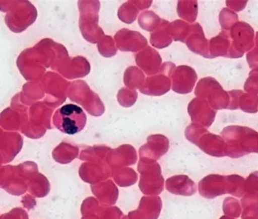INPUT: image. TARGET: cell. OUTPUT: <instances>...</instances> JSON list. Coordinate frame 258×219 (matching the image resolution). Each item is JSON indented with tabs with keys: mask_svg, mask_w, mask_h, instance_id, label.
Instances as JSON below:
<instances>
[{
	"mask_svg": "<svg viewBox=\"0 0 258 219\" xmlns=\"http://www.w3.org/2000/svg\"><path fill=\"white\" fill-rule=\"evenodd\" d=\"M254 41H255V44H256V46H257L258 48V32L255 34V38H254Z\"/></svg>",
	"mask_w": 258,
	"mask_h": 219,
	"instance_id": "e575fe53",
	"label": "cell"
},
{
	"mask_svg": "<svg viewBox=\"0 0 258 219\" xmlns=\"http://www.w3.org/2000/svg\"><path fill=\"white\" fill-rule=\"evenodd\" d=\"M197 147L200 148L207 155L214 157L225 156V142L222 137L208 132L204 134L197 142Z\"/></svg>",
	"mask_w": 258,
	"mask_h": 219,
	"instance_id": "4fadbf2b",
	"label": "cell"
},
{
	"mask_svg": "<svg viewBox=\"0 0 258 219\" xmlns=\"http://www.w3.org/2000/svg\"><path fill=\"white\" fill-rule=\"evenodd\" d=\"M171 23L168 21L162 20L160 26H158L155 31L151 35V43L156 49H164L167 48L171 43L173 42V39L169 33V26Z\"/></svg>",
	"mask_w": 258,
	"mask_h": 219,
	"instance_id": "e0dca14e",
	"label": "cell"
},
{
	"mask_svg": "<svg viewBox=\"0 0 258 219\" xmlns=\"http://www.w3.org/2000/svg\"><path fill=\"white\" fill-rule=\"evenodd\" d=\"M220 219H234V218H231V217H229V216H227V215H224V216H221V217H220Z\"/></svg>",
	"mask_w": 258,
	"mask_h": 219,
	"instance_id": "d590c367",
	"label": "cell"
},
{
	"mask_svg": "<svg viewBox=\"0 0 258 219\" xmlns=\"http://www.w3.org/2000/svg\"><path fill=\"white\" fill-rule=\"evenodd\" d=\"M194 92L198 98L205 99L216 111L228 109L229 94L222 89L220 83L214 78L201 79L198 82Z\"/></svg>",
	"mask_w": 258,
	"mask_h": 219,
	"instance_id": "3957f363",
	"label": "cell"
},
{
	"mask_svg": "<svg viewBox=\"0 0 258 219\" xmlns=\"http://www.w3.org/2000/svg\"><path fill=\"white\" fill-rule=\"evenodd\" d=\"M139 171L142 174L140 188L144 193L157 196L163 191L165 181L158 163L150 159L141 160Z\"/></svg>",
	"mask_w": 258,
	"mask_h": 219,
	"instance_id": "5b68a950",
	"label": "cell"
},
{
	"mask_svg": "<svg viewBox=\"0 0 258 219\" xmlns=\"http://www.w3.org/2000/svg\"><path fill=\"white\" fill-rule=\"evenodd\" d=\"M187 112L194 123L200 124L204 127H210L217 116V111L214 110L205 99L194 98L188 104Z\"/></svg>",
	"mask_w": 258,
	"mask_h": 219,
	"instance_id": "ba28073f",
	"label": "cell"
},
{
	"mask_svg": "<svg viewBox=\"0 0 258 219\" xmlns=\"http://www.w3.org/2000/svg\"><path fill=\"white\" fill-rule=\"evenodd\" d=\"M169 140L167 137L161 134L152 135L148 138V143L141 148L143 157H149L150 160H157L169 151Z\"/></svg>",
	"mask_w": 258,
	"mask_h": 219,
	"instance_id": "8fae6325",
	"label": "cell"
},
{
	"mask_svg": "<svg viewBox=\"0 0 258 219\" xmlns=\"http://www.w3.org/2000/svg\"><path fill=\"white\" fill-rule=\"evenodd\" d=\"M162 208V201L158 196L144 197L141 200L140 209L146 214L145 219H157Z\"/></svg>",
	"mask_w": 258,
	"mask_h": 219,
	"instance_id": "ac0fdd59",
	"label": "cell"
},
{
	"mask_svg": "<svg viewBox=\"0 0 258 219\" xmlns=\"http://www.w3.org/2000/svg\"><path fill=\"white\" fill-rule=\"evenodd\" d=\"M227 194L242 198L245 194V180L239 175L227 176Z\"/></svg>",
	"mask_w": 258,
	"mask_h": 219,
	"instance_id": "44dd1931",
	"label": "cell"
},
{
	"mask_svg": "<svg viewBox=\"0 0 258 219\" xmlns=\"http://www.w3.org/2000/svg\"><path fill=\"white\" fill-rule=\"evenodd\" d=\"M199 193L207 199H214L227 194V178L220 175H209L199 181Z\"/></svg>",
	"mask_w": 258,
	"mask_h": 219,
	"instance_id": "9c48e42d",
	"label": "cell"
},
{
	"mask_svg": "<svg viewBox=\"0 0 258 219\" xmlns=\"http://www.w3.org/2000/svg\"><path fill=\"white\" fill-rule=\"evenodd\" d=\"M225 142V155L240 158L248 154H258V132L240 125H230L221 131Z\"/></svg>",
	"mask_w": 258,
	"mask_h": 219,
	"instance_id": "6da1fadb",
	"label": "cell"
},
{
	"mask_svg": "<svg viewBox=\"0 0 258 219\" xmlns=\"http://www.w3.org/2000/svg\"><path fill=\"white\" fill-rule=\"evenodd\" d=\"M222 208H223L225 215H227L229 217L231 216V217L237 218L241 215L242 207L240 205V202L233 197H227L224 199Z\"/></svg>",
	"mask_w": 258,
	"mask_h": 219,
	"instance_id": "d4e9b609",
	"label": "cell"
},
{
	"mask_svg": "<svg viewBox=\"0 0 258 219\" xmlns=\"http://www.w3.org/2000/svg\"><path fill=\"white\" fill-rule=\"evenodd\" d=\"M162 19H160L156 14L152 11H147L140 16L139 24L144 29L148 31H155L160 26Z\"/></svg>",
	"mask_w": 258,
	"mask_h": 219,
	"instance_id": "603a6c76",
	"label": "cell"
},
{
	"mask_svg": "<svg viewBox=\"0 0 258 219\" xmlns=\"http://www.w3.org/2000/svg\"><path fill=\"white\" fill-rule=\"evenodd\" d=\"M247 1H226V6L228 9H230L233 12H240L245 9Z\"/></svg>",
	"mask_w": 258,
	"mask_h": 219,
	"instance_id": "836d02e7",
	"label": "cell"
},
{
	"mask_svg": "<svg viewBox=\"0 0 258 219\" xmlns=\"http://www.w3.org/2000/svg\"><path fill=\"white\" fill-rule=\"evenodd\" d=\"M120 95H123V99H121V105L123 106H131L133 104L135 103L136 99H137V93L134 91V92H129L126 91L125 90H122L120 91Z\"/></svg>",
	"mask_w": 258,
	"mask_h": 219,
	"instance_id": "d6a6232c",
	"label": "cell"
},
{
	"mask_svg": "<svg viewBox=\"0 0 258 219\" xmlns=\"http://www.w3.org/2000/svg\"><path fill=\"white\" fill-rule=\"evenodd\" d=\"M239 108L247 114L258 112V95L251 93H243L239 99Z\"/></svg>",
	"mask_w": 258,
	"mask_h": 219,
	"instance_id": "7402d4cb",
	"label": "cell"
},
{
	"mask_svg": "<svg viewBox=\"0 0 258 219\" xmlns=\"http://www.w3.org/2000/svg\"><path fill=\"white\" fill-rule=\"evenodd\" d=\"M190 31V25L181 20H177L171 23L169 26V33L173 41L185 43Z\"/></svg>",
	"mask_w": 258,
	"mask_h": 219,
	"instance_id": "ffe728a7",
	"label": "cell"
},
{
	"mask_svg": "<svg viewBox=\"0 0 258 219\" xmlns=\"http://www.w3.org/2000/svg\"><path fill=\"white\" fill-rule=\"evenodd\" d=\"M231 50V38L227 31H221L220 34L209 41V53L211 58L228 57Z\"/></svg>",
	"mask_w": 258,
	"mask_h": 219,
	"instance_id": "9a60e30c",
	"label": "cell"
},
{
	"mask_svg": "<svg viewBox=\"0 0 258 219\" xmlns=\"http://www.w3.org/2000/svg\"><path fill=\"white\" fill-rule=\"evenodd\" d=\"M245 194L258 198V171L251 173L245 181Z\"/></svg>",
	"mask_w": 258,
	"mask_h": 219,
	"instance_id": "f1b7e54d",
	"label": "cell"
},
{
	"mask_svg": "<svg viewBox=\"0 0 258 219\" xmlns=\"http://www.w3.org/2000/svg\"><path fill=\"white\" fill-rule=\"evenodd\" d=\"M197 79V73L192 67L177 66L171 77V89L179 94H188L194 91Z\"/></svg>",
	"mask_w": 258,
	"mask_h": 219,
	"instance_id": "52a82bcc",
	"label": "cell"
},
{
	"mask_svg": "<svg viewBox=\"0 0 258 219\" xmlns=\"http://www.w3.org/2000/svg\"><path fill=\"white\" fill-rule=\"evenodd\" d=\"M144 79H145L144 74L137 68L131 67L125 73V84H127L131 87H134V88L141 87Z\"/></svg>",
	"mask_w": 258,
	"mask_h": 219,
	"instance_id": "4316f807",
	"label": "cell"
},
{
	"mask_svg": "<svg viewBox=\"0 0 258 219\" xmlns=\"http://www.w3.org/2000/svg\"><path fill=\"white\" fill-rule=\"evenodd\" d=\"M244 92L239 90L236 91H230L228 92L229 94V106H228V110H237L239 109V99L241 97V95Z\"/></svg>",
	"mask_w": 258,
	"mask_h": 219,
	"instance_id": "f546056e",
	"label": "cell"
},
{
	"mask_svg": "<svg viewBox=\"0 0 258 219\" xmlns=\"http://www.w3.org/2000/svg\"><path fill=\"white\" fill-rule=\"evenodd\" d=\"M137 63L148 75H155L159 73L162 66V58L160 54L153 48H147L137 55Z\"/></svg>",
	"mask_w": 258,
	"mask_h": 219,
	"instance_id": "5bb4252c",
	"label": "cell"
},
{
	"mask_svg": "<svg viewBox=\"0 0 258 219\" xmlns=\"http://www.w3.org/2000/svg\"><path fill=\"white\" fill-rule=\"evenodd\" d=\"M246 61L249 68L252 70H258V48H253L246 53Z\"/></svg>",
	"mask_w": 258,
	"mask_h": 219,
	"instance_id": "4dcf8cb0",
	"label": "cell"
},
{
	"mask_svg": "<svg viewBox=\"0 0 258 219\" xmlns=\"http://www.w3.org/2000/svg\"><path fill=\"white\" fill-rule=\"evenodd\" d=\"M177 66L173 62L163 63L159 73L148 78L145 86L141 88L144 94L151 96H161L171 90V77Z\"/></svg>",
	"mask_w": 258,
	"mask_h": 219,
	"instance_id": "8992f818",
	"label": "cell"
},
{
	"mask_svg": "<svg viewBox=\"0 0 258 219\" xmlns=\"http://www.w3.org/2000/svg\"><path fill=\"white\" fill-rule=\"evenodd\" d=\"M177 12L184 21L194 23L198 15V3L197 1H178Z\"/></svg>",
	"mask_w": 258,
	"mask_h": 219,
	"instance_id": "d6986e66",
	"label": "cell"
},
{
	"mask_svg": "<svg viewBox=\"0 0 258 219\" xmlns=\"http://www.w3.org/2000/svg\"><path fill=\"white\" fill-rule=\"evenodd\" d=\"M238 15L228 8H223L220 13V24L222 31L231 30L233 26L238 23Z\"/></svg>",
	"mask_w": 258,
	"mask_h": 219,
	"instance_id": "cb8c5ba5",
	"label": "cell"
},
{
	"mask_svg": "<svg viewBox=\"0 0 258 219\" xmlns=\"http://www.w3.org/2000/svg\"><path fill=\"white\" fill-rule=\"evenodd\" d=\"M165 187L167 191L174 195L189 197L196 193V184L185 175H178L169 178L165 181Z\"/></svg>",
	"mask_w": 258,
	"mask_h": 219,
	"instance_id": "7c38bea8",
	"label": "cell"
},
{
	"mask_svg": "<svg viewBox=\"0 0 258 219\" xmlns=\"http://www.w3.org/2000/svg\"><path fill=\"white\" fill-rule=\"evenodd\" d=\"M125 7L127 8V11H124L123 9H121V10H123V14H120V19H121L123 22H125V23H127V24H130V23H132V22L135 20L136 16H137V14H138V10H136V9L133 8V7H130L128 4H127V5L125 4Z\"/></svg>",
	"mask_w": 258,
	"mask_h": 219,
	"instance_id": "1f68e13d",
	"label": "cell"
},
{
	"mask_svg": "<svg viewBox=\"0 0 258 219\" xmlns=\"http://www.w3.org/2000/svg\"><path fill=\"white\" fill-rule=\"evenodd\" d=\"M244 89L246 93L258 95V70H251L245 81Z\"/></svg>",
	"mask_w": 258,
	"mask_h": 219,
	"instance_id": "83f0119b",
	"label": "cell"
},
{
	"mask_svg": "<svg viewBox=\"0 0 258 219\" xmlns=\"http://www.w3.org/2000/svg\"><path fill=\"white\" fill-rule=\"evenodd\" d=\"M120 48L122 51H138L147 45V40L138 32L121 30L119 32Z\"/></svg>",
	"mask_w": 258,
	"mask_h": 219,
	"instance_id": "2e32d148",
	"label": "cell"
},
{
	"mask_svg": "<svg viewBox=\"0 0 258 219\" xmlns=\"http://www.w3.org/2000/svg\"><path fill=\"white\" fill-rule=\"evenodd\" d=\"M185 44L187 48L194 53L206 58H211L209 53V41L204 35L202 26L199 24L196 23L190 26V31Z\"/></svg>",
	"mask_w": 258,
	"mask_h": 219,
	"instance_id": "30bf717a",
	"label": "cell"
},
{
	"mask_svg": "<svg viewBox=\"0 0 258 219\" xmlns=\"http://www.w3.org/2000/svg\"><path fill=\"white\" fill-rule=\"evenodd\" d=\"M231 50L229 58H240L254 47V30L245 22H238L230 30Z\"/></svg>",
	"mask_w": 258,
	"mask_h": 219,
	"instance_id": "277c9868",
	"label": "cell"
},
{
	"mask_svg": "<svg viewBox=\"0 0 258 219\" xmlns=\"http://www.w3.org/2000/svg\"><path fill=\"white\" fill-rule=\"evenodd\" d=\"M209 131L207 130L206 127L197 124V123H191L190 125H188L185 129V138L190 142H192L194 144H197V142L199 141V139L204 135L208 133Z\"/></svg>",
	"mask_w": 258,
	"mask_h": 219,
	"instance_id": "484cf974",
	"label": "cell"
},
{
	"mask_svg": "<svg viewBox=\"0 0 258 219\" xmlns=\"http://www.w3.org/2000/svg\"><path fill=\"white\" fill-rule=\"evenodd\" d=\"M54 126L64 134L74 135L85 128L87 116L83 109L74 104L64 105L53 115Z\"/></svg>",
	"mask_w": 258,
	"mask_h": 219,
	"instance_id": "7a4b0ae2",
	"label": "cell"
}]
</instances>
